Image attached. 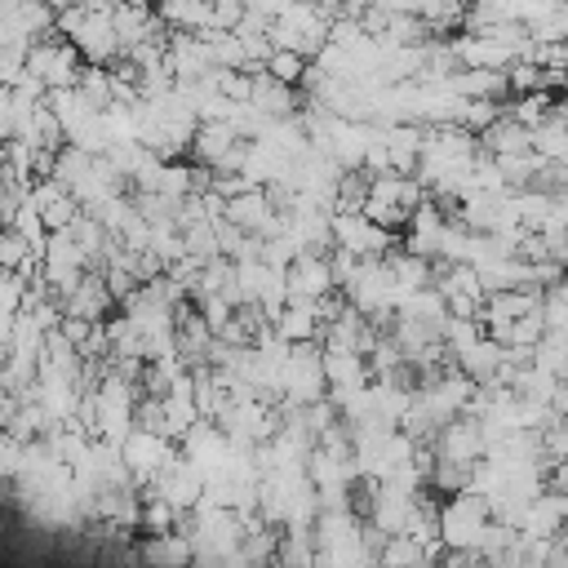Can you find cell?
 <instances>
[{
	"mask_svg": "<svg viewBox=\"0 0 568 568\" xmlns=\"http://www.w3.org/2000/svg\"><path fill=\"white\" fill-rule=\"evenodd\" d=\"M479 142H484V151H488V155H497V160H501V155H528V151H532V129H528V124H519V120L506 111V115H501V120H497Z\"/></svg>",
	"mask_w": 568,
	"mask_h": 568,
	"instance_id": "obj_21",
	"label": "cell"
},
{
	"mask_svg": "<svg viewBox=\"0 0 568 568\" xmlns=\"http://www.w3.org/2000/svg\"><path fill=\"white\" fill-rule=\"evenodd\" d=\"M84 67H89L84 53H80L71 40H62V36L36 40L31 53H27V75H36L49 93H53V89H75L80 75H84Z\"/></svg>",
	"mask_w": 568,
	"mask_h": 568,
	"instance_id": "obj_5",
	"label": "cell"
},
{
	"mask_svg": "<svg viewBox=\"0 0 568 568\" xmlns=\"http://www.w3.org/2000/svg\"><path fill=\"white\" fill-rule=\"evenodd\" d=\"M89 271H93V262H89V253L80 248V240H75L71 231L49 235V244H44V253H40V284H44L58 302H67V297L84 284Z\"/></svg>",
	"mask_w": 568,
	"mask_h": 568,
	"instance_id": "obj_3",
	"label": "cell"
},
{
	"mask_svg": "<svg viewBox=\"0 0 568 568\" xmlns=\"http://www.w3.org/2000/svg\"><path fill=\"white\" fill-rule=\"evenodd\" d=\"M324 373H328V399H346L373 382L368 355L342 351V346H324Z\"/></svg>",
	"mask_w": 568,
	"mask_h": 568,
	"instance_id": "obj_15",
	"label": "cell"
},
{
	"mask_svg": "<svg viewBox=\"0 0 568 568\" xmlns=\"http://www.w3.org/2000/svg\"><path fill=\"white\" fill-rule=\"evenodd\" d=\"M333 248H342V253H351L359 262H377V257H390L399 248V235L377 226L359 209H337L333 213Z\"/></svg>",
	"mask_w": 568,
	"mask_h": 568,
	"instance_id": "obj_4",
	"label": "cell"
},
{
	"mask_svg": "<svg viewBox=\"0 0 568 568\" xmlns=\"http://www.w3.org/2000/svg\"><path fill=\"white\" fill-rule=\"evenodd\" d=\"M271 80H280V84H293V89H302V80H306V71H311V58H302V53H288V49H275L271 58H266V67H262Z\"/></svg>",
	"mask_w": 568,
	"mask_h": 568,
	"instance_id": "obj_24",
	"label": "cell"
},
{
	"mask_svg": "<svg viewBox=\"0 0 568 568\" xmlns=\"http://www.w3.org/2000/svg\"><path fill=\"white\" fill-rule=\"evenodd\" d=\"M244 13H248L244 0H213V31H235Z\"/></svg>",
	"mask_w": 568,
	"mask_h": 568,
	"instance_id": "obj_25",
	"label": "cell"
},
{
	"mask_svg": "<svg viewBox=\"0 0 568 568\" xmlns=\"http://www.w3.org/2000/svg\"><path fill=\"white\" fill-rule=\"evenodd\" d=\"M142 559H146L151 568H191L200 555H195L186 528H173V532H151V537L142 541Z\"/></svg>",
	"mask_w": 568,
	"mask_h": 568,
	"instance_id": "obj_18",
	"label": "cell"
},
{
	"mask_svg": "<svg viewBox=\"0 0 568 568\" xmlns=\"http://www.w3.org/2000/svg\"><path fill=\"white\" fill-rule=\"evenodd\" d=\"M120 457H124V466H129V475H133V484L138 488H146L173 457H178V444L169 439V435H160V430H151V426H138L124 444H120Z\"/></svg>",
	"mask_w": 568,
	"mask_h": 568,
	"instance_id": "obj_10",
	"label": "cell"
},
{
	"mask_svg": "<svg viewBox=\"0 0 568 568\" xmlns=\"http://www.w3.org/2000/svg\"><path fill=\"white\" fill-rule=\"evenodd\" d=\"M204 488H209V484H204V475H200V470H195V466L182 457V448H178V457H173V462H169V466H164V470H160V475L146 484V493L164 497V501H169V506H173L182 519H186V515H191V510L204 501Z\"/></svg>",
	"mask_w": 568,
	"mask_h": 568,
	"instance_id": "obj_11",
	"label": "cell"
},
{
	"mask_svg": "<svg viewBox=\"0 0 568 568\" xmlns=\"http://www.w3.org/2000/svg\"><path fill=\"white\" fill-rule=\"evenodd\" d=\"M169 71H173V80H178V84H186V80H209V75L217 71L209 36L173 31V36H169Z\"/></svg>",
	"mask_w": 568,
	"mask_h": 568,
	"instance_id": "obj_14",
	"label": "cell"
},
{
	"mask_svg": "<svg viewBox=\"0 0 568 568\" xmlns=\"http://www.w3.org/2000/svg\"><path fill=\"white\" fill-rule=\"evenodd\" d=\"M426 200V186L408 173H368V195H364V217H373L377 226L404 235L417 204Z\"/></svg>",
	"mask_w": 568,
	"mask_h": 568,
	"instance_id": "obj_2",
	"label": "cell"
},
{
	"mask_svg": "<svg viewBox=\"0 0 568 568\" xmlns=\"http://www.w3.org/2000/svg\"><path fill=\"white\" fill-rule=\"evenodd\" d=\"M541 297L546 293H537V288H501V293H488V302H484V328H488V337H506L510 328H515V320H524V315H532L537 306H541Z\"/></svg>",
	"mask_w": 568,
	"mask_h": 568,
	"instance_id": "obj_13",
	"label": "cell"
},
{
	"mask_svg": "<svg viewBox=\"0 0 568 568\" xmlns=\"http://www.w3.org/2000/svg\"><path fill=\"white\" fill-rule=\"evenodd\" d=\"M328 399V373H324V342H306L288 351L284 364V404H320Z\"/></svg>",
	"mask_w": 568,
	"mask_h": 568,
	"instance_id": "obj_6",
	"label": "cell"
},
{
	"mask_svg": "<svg viewBox=\"0 0 568 568\" xmlns=\"http://www.w3.org/2000/svg\"><path fill=\"white\" fill-rule=\"evenodd\" d=\"M386 266H390V280H395V293H399V302L435 284V262H430V257H422V253L395 248V253L386 257Z\"/></svg>",
	"mask_w": 568,
	"mask_h": 568,
	"instance_id": "obj_20",
	"label": "cell"
},
{
	"mask_svg": "<svg viewBox=\"0 0 568 568\" xmlns=\"http://www.w3.org/2000/svg\"><path fill=\"white\" fill-rule=\"evenodd\" d=\"M519 537L524 541H568V488H555L546 484L528 510L519 515Z\"/></svg>",
	"mask_w": 568,
	"mask_h": 568,
	"instance_id": "obj_7",
	"label": "cell"
},
{
	"mask_svg": "<svg viewBox=\"0 0 568 568\" xmlns=\"http://www.w3.org/2000/svg\"><path fill=\"white\" fill-rule=\"evenodd\" d=\"M559 115L568 120V93H559Z\"/></svg>",
	"mask_w": 568,
	"mask_h": 568,
	"instance_id": "obj_27",
	"label": "cell"
},
{
	"mask_svg": "<svg viewBox=\"0 0 568 568\" xmlns=\"http://www.w3.org/2000/svg\"><path fill=\"white\" fill-rule=\"evenodd\" d=\"M31 200H36V209H40V217H44V226H49V235H58V231H71L75 222H80V200L58 182V178H40L36 186H31Z\"/></svg>",
	"mask_w": 568,
	"mask_h": 568,
	"instance_id": "obj_16",
	"label": "cell"
},
{
	"mask_svg": "<svg viewBox=\"0 0 568 568\" xmlns=\"http://www.w3.org/2000/svg\"><path fill=\"white\" fill-rule=\"evenodd\" d=\"M532 151H537L550 169L568 164V120H564V115H550L546 124H537V129H532Z\"/></svg>",
	"mask_w": 568,
	"mask_h": 568,
	"instance_id": "obj_22",
	"label": "cell"
},
{
	"mask_svg": "<svg viewBox=\"0 0 568 568\" xmlns=\"http://www.w3.org/2000/svg\"><path fill=\"white\" fill-rule=\"evenodd\" d=\"M337 271H333V253H302L288 266V302H328L337 297Z\"/></svg>",
	"mask_w": 568,
	"mask_h": 568,
	"instance_id": "obj_12",
	"label": "cell"
},
{
	"mask_svg": "<svg viewBox=\"0 0 568 568\" xmlns=\"http://www.w3.org/2000/svg\"><path fill=\"white\" fill-rule=\"evenodd\" d=\"M532 364L537 368H546L550 377H559V382H568V333H546L541 342H537V351H532Z\"/></svg>",
	"mask_w": 568,
	"mask_h": 568,
	"instance_id": "obj_23",
	"label": "cell"
},
{
	"mask_svg": "<svg viewBox=\"0 0 568 568\" xmlns=\"http://www.w3.org/2000/svg\"><path fill=\"white\" fill-rule=\"evenodd\" d=\"M275 4H280V13H284V9H297V4H320V0H275Z\"/></svg>",
	"mask_w": 568,
	"mask_h": 568,
	"instance_id": "obj_26",
	"label": "cell"
},
{
	"mask_svg": "<svg viewBox=\"0 0 568 568\" xmlns=\"http://www.w3.org/2000/svg\"><path fill=\"white\" fill-rule=\"evenodd\" d=\"M430 453H435V462H448V466L475 470V466L488 457V435H484L479 417H470V413H466V417H453V422L435 435Z\"/></svg>",
	"mask_w": 568,
	"mask_h": 568,
	"instance_id": "obj_8",
	"label": "cell"
},
{
	"mask_svg": "<svg viewBox=\"0 0 568 568\" xmlns=\"http://www.w3.org/2000/svg\"><path fill=\"white\" fill-rule=\"evenodd\" d=\"M178 448H182V457L204 475V484L217 479V475L231 466V457H235V439H231L217 422H209V417H204L200 426H191Z\"/></svg>",
	"mask_w": 568,
	"mask_h": 568,
	"instance_id": "obj_9",
	"label": "cell"
},
{
	"mask_svg": "<svg viewBox=\"0 0 568 568\" xmlns=\"http://www.w3.org/2000/svg\"><path fill=\"white\" fill-rule=\"evenodd\" d=\"M155 18L169 31L204 36V31H213V0H155Z\"/></svg>",
	"mask_w": 568,
	"mask_h": 568,
	"instance_id": "obj_19",
	"label": "cell"
},
{
	"mask_svg": "<svg viewBox=\"0 0 568 568\" xmlns=\"http://www.w3.org/2000/svg\"><path fill=\"white\" fill-rule=\"evenodd\" d=\"M435 524H439V541L444 550L453 555H475L488 537V528L497 524L493 506L475 493V488H462V493H448L435 501Z\"/></svg>",
	"mask_w": 568,
	"mask_h": 568,
	"instance_id": "obj_1",
	"label": "cell"
},
{
	"mask_svg": "<svg viewBox=\"0 0 568 568\" xmlns=\"http://www.w3.org/2000/svg\"><path fill=\"white\" fill-rule=\"evenodd\" d=\"M62 306H67V315H75V320L106 324V320H111V311H115L120 302H115V293H111L106 275H102V271H89V275H84V284H80Z\"/></svg>",
	"mask_w": 568,
	"mask_h": 568,
	"instance_id": "obj_17",
	"label": "cell"
},
{
	"mask_svg": "<svg viewBox=\"0 0 568 568\" xmlns=\"http://www.w3.org/2000/svg\"><path fill=\"white\" fill-rule=\"evenodd\" d=\"M559 426H564V439H568V417H559Z\"/></svg>",
	"mask_w": 568,
	"mask_h": 568,
	"instance_id": "obj_28",
	"label": "cell"
}]
</instances>
